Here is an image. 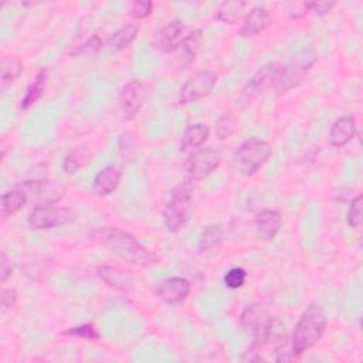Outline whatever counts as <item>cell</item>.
Listing matches in <instances>:
<instances>
[{"label":"cell","instance_id":"32","mask_svg":"<svg viewBox=\"0 0 363 363\" xmlns=\"http://www.w3.org/2000/svg\"><path fill=\"white\" fill-rule=\"evenodd\" d=\"M245 279H247V271L244 268L235 267L227 271V274L223 278V282L230 289H238L244 285Z\"/></svg>","mask_w":363,"mask_h":363},{"label":"cell","instance_id":"28","mask_svg":"<svg viewBox=\"0 0 363 363\" xmlns=\"http://www.w3.org/2000/svg\"><path fill=\"white\" fill-rule=\"evenodd\" d=\"M238 128V119L237 116L233 113V112H224L218 116L217 122H216V126H214V130H216V136L220 139V140H225L228 138H231L235 130Z\"/></svg>","mask_w":363,"mask_h":363},{"label":"cell","instance_id":"23","mask_svg":"<svg viewBox=\"0 0 363 363\" xmlns=\"http://www.w3.org/2000/svg\"><path fill=\"white\" fill-rule=\"evenodd\" d=\"M45 85H47V71L41 69V71L37 72V75L34 77L31 84L27 86L26 94H24V96L21 99L20 108L21 109L31 108L43 96Z\"/></svg>","mask_w":363,"mask_h":363},{"label":"cell","instance_id":"33","mask_svg":"<svg viewBox=\"0 0 363 363\" xmlns=\"http://www.w3.org/2000/svg\"><path fill=\"white\" fill-rule=\"evenodd\" d=\"M362 203H363L362 194L356 196L350 201L346 220H347L349 227H352V228H359L360 227V223H362Z\"/></svg>","mask_w":363,"mask_h":363},{"label":"cell","instance_id":"4","mask_svg":"<svg viewBox=\"0 0 363 363\" xmlns=\"http://www.w3.org/2000/svg\"><path fill=\"white\" fill-rule=\"evenodd\" d=\"M271 153L272 149L267 140L251 138L237 147L233 156V163L235 170L242 176H252L268 162Z\"/></svg>","mask_w":363,"mask_h":363},{"label":"cell","instance_id":"35","mask_svg":"<svg viewBox=\"0 0 363 363\" xmlns=\"http://www.w3.org/2000/svg\"><path fill=\"white\" fill-rule=\"evenodd\" d=\"M118 150H119L121 157L126 162H130L135 157L136 147H135V143H133L132 138L128 133L121 135V138L118 140Z\"/></svg>","mask_w":363,"mask_h":363},{"label":"cell","instance_id":"30","mask_svg":"<svg viewBox=\"0 0 363 363\" xmlns=\"http://www.w3.org/2000/svg\"><path fill=\"white\" fill-rule=\"evenodd\" d=\"M102 48H104L102 38L98 34H92L85 41H82L79 45H75L69 51V55H74V57H78V55H95Z\"/></svg>","mask_w":363,"mask_h":363},{"label":"cell","instance_id":"12","mask_svg":"<svg viewBox=\"0 0 363 363\" xmlns=\"http://www.w3.org/2000/svg\"><path fill=\"white\" fill-rule=\"evenodd\" d=\"M23 183L27 187L28 193L35 196L40 204H55L62 199L65 191V187L55 180L35 179V180H26Z\"/></svg>","mask_w":363,"mask_h":363},{"label":"cell","instance_id":"16","mask_svg":"<svg viewBox=\"0 0 363 363\" xmlns=\"http://www.w3.org/2000/svg\"><path fill=\"white\" fill-rule=\"evenodd\" d=\"M282 227V216L278 210L265 208L255 216V228L261 240L272 241Z\"/></svg>","mask_w":363,"mask_h":363},{"label":"cell","instance_id":"7","mask_svg":"<svg viewBox=\"0 0 363 363\" xmlns=\"http://www.w3.org/2000/svg\"><path fill=\"white\" fill-rule=\"evenodd\" d=\"M271 318L272 316L268 313L267 308L257 302L247 305L240 315L241 328L244 329V332L247 335H250L252 337L251 346L255 347L258 352L261 350V347H264V342H265V336H267V330H268Z\"/></svg>","mask_w":363,"mask_h":363},{"label":"cell","instance_id":"20","mask_svg":"<svg viewBox=\"0 0 363 363\" xmlns=\"http://www.w3.org/2000/svg\"><path fill=\"white\" fill-rule=\"evenodd\" d=\"M28 190L24 186V183H20L14 187H11L10 190L4 191L1 196V217L7 218L10 216H14L16 213H18L26 203L28 201Z\"/></svg>","mask_w":363,"mask_h":363},{"label":"cell","instance_id":"37","mask_svg":"<svg viewBox=\"0 0 363 363\" xmlns=\"http://www.w3.org/2000/svg\"><path fill=\"white\" fill-rule=\"evenodd\" d=\"M335 7H336V1H308L309 11L320 17L330 13Z\"/></svg>","mask_w":363,"mask_h":363},{"label":"cell","instance_id":"26","mask_svg":"<svg viewBox=\"0 0 363 363\" xmlns=\"http://www.w3.org/2000/svg\"><path fill=\"white\" fill-rule=\"evenodd\" d=\"M138 33H139V27L138 24H126L123 27H121L119 30H116L108 40V44L112 50H123L126 47H129L135 38L138 37Z\"/></svg>","mask_w":363,"mask_h":363},{"label":"cell","instance_id":"19","mask_svg":"<svg viewBox=\"0 0 363 363\" xmlns=\"http://www.w3.org/2000/svg\"><path fill=\"white\" fill-rule=\"evenodd\" d=\"M356 135V122L353 116L337 118L329 130V143L333 147L346 146Z\"/></svg>","mask_w":363,"mask_h":363},{"label":"cell","instance_id":"34","mask_svg":"<svg viewBox=\"0 0 363 363\" xmlns=\"http://www.w3.org/2000/svg\"><path fill=\"white\" fill-rule=\"evenodd\" d=\"M153 10V3L150 0H139V1H133L129 6V11L130 16L136 20H143L146 17H149L152 14Z\"/></svg>","mask_w":363,"mask_h":363},{"label":"cell","instance_id":"31","mask_svg":"<svg viewBox=\"0 0 363 363\" xmlns=\"http://www.w3.org/2000/svg\"><path fill=\"white\" fill-rule=\"evenodd\" d=\"M62 335L84 339V340H99L101 339V335L94 323H82V325L69 328V329L64 330Z\"/></svg>","mask_w":363,"mask_h":363},{"label":"cell","instance_id":"17","mask_svg":"<svg viewBox=\"0 0 363 363\" xmlns=\"http://www.w3.org/2000/svg\"><path fill=\"white\" fill-rule=\"evenodd\" d=\"M121 177H122V172L119 167L113 164L102 167L94 177V183H92L94 193L99 197L112 194L119 186Z\"/></svg>","mask_w":363,"mask_h":363},{"label":"cell","instance_id":"27","mask_svg":"<svg viewBox=\"0 0 363 363\" xmlns=\"http://www.w3.org/2000/svg\"><path fill=\"white\" fill-rule=\"evenodd\" d=\"M203 41H204V35L200 28H196L187 34L186 40L182 44V60L184 61L186 65L194 61V58L197 57L203 45Z\"/></svg>","mask_w":363,"mask_h":363},{"label":"cell","instance_id":"25","mask_svg":"<svg viewBox=\"0 0 363 363\" xmlns=\"http://www.w3.org/2000/svg\"><path fill=\"white\" fill-rule=\"evenodd\" d=\"M245 7V1H223L216 10V17L225 24H234L244 16Z\"/></svg>","mask_w":363,"mask_h":363},{"label":"cell","instance_id":"2","mask_svg":"<svg viewBox=\"0 0 363 363\" xmlns=\"http://www.w3.org/2000/svg\"><path fill=\"white\" fill-rule=\"evenodd\" d=\"M328 318L319 303H311L298 319L289 339V347L294 359L312 349L323 336Z\"/></svg>","mask_w":363,"mask_h":363},{"label":"cell","instance_id":"5","mask_svg":"<svg viewBox=\"0 0 363 363\" xmlns=\"http://www.w3.org/2000/svg\"><path fill=\"white\" fill-rule=\"evenodd\" d=\"M281 67L282 65L274 61L261 65L242 86L241 94L237 98V106L241 109L250 106L259 95L265 92V89H268L272 84H275L278 79Z\"/></svg>","mask_w":363,"mask_h":363},{"label":"cell","instance_id":"8","mask_svg":"<svg viewBox=\"0 0 363 363\" xmlns=\"http://www.w3.org/2000/svg\"><path fill=\"white\" fill-rule=\"evenodd\" d=\"M28 224L34 230H51L75 220V213L68 207L55 204H37L28 214Z\"/></svg>","mask_w":363,"mask_h":363},{"label":"cell","instance_id":"14","mask_svg":"<svg viewBox=\"0 0 363 363\" xmlns=\"http://www.w3.org/2000/svg\"><path fill=\"white\" fill-rule=\"evenodd\" d=\"M190 31L182 20L169 21L159 33L160 50L164 52H174L177 48L182 47Z\"/></svg>","mask_w":363,"mask_h":363},{"label":"cell","instance_id":"1","mask_svg":"<svg viewBox=\"0 0 363 363\" xmlns=\"http://www.w3.org/2000/svg\"><path fill=\"white\" fill-rule=\"evenodd\" d=\"M92 240L108 248L122 261L138 267H153L160 262V257L145 247L136 237L119 227H98L91 231Z\"/></svg>","mask_w":363,"mask_h":363},{"label":"cell","instance_id":"13","mask_svg":"<svg viewBox=\"0 0 363 363\" xmlns=\"http://www.w3.org/2000/svg\"><path fill=\"white\" fill-rule=\"evenodd\" d=\"M191 289L190 281L182 277H172L164 279L156 289L157 298L167 305H176L183 302Z\"/></svg>","mask_w":363,"mask_h":363},{"label":"cell","instance_id":"10","mask_svg":"<svg viewBox=\"0 0 363 363\" xmlns=\"http://www.w3.org/2000/svg\"><path fill=\"white\" fill-rule=\"evenodd\" d=\"M217 78H218V75L211 69L197 72L196 75L189 78L180 88L179 104L189 105V104L203 99L213 91V88L217 82Z\"/></svg>","mask_w":363,"mask_h":363},{"label":"cell","instance_id":"6","mask_svg":"<svg viewBox=\"0 0 363 363\" xmlns=\"http://www.w3.org/2000/svg\"><path fill=\"white\" fill-rule=\"evenodd\" d=\"M190 203H191V184H190V180H187L186 183H182L176 189H173L170 200L163 210V223L169 231L176 233L187 223L189 213H190Z\"/></svg>","mask_w":363,"mask_h":363},{"label":"cell","instance_id":"18","mask_svg":"<svg viewBox=\"0 0 363 363\" xmlns=\"http://www.w3.org/2000/svg\"><path fill=\"white\" fill-rule=\"evenodd\" d=\"M268 23H269V11L264 6H255L244 17V21L238 30V35L244 38L254 37L262 33L267 28Z\"/></svg>","mask_w":363,"mask_h":363},{"label":"cell","instance_id":"15","mask_svg":"<svg viewBox=\"0 0 363 363\" xmlns=\"http://www.w3.org/2000/svg\"><path fill=\"white\" fill-rule=\"evenodd\" d=\"M96 275L102 282H105L109 288L115 291L129 294L133 288L132 277L115 265H108V264L98 265Z\"/></svg>","mask_w":363,"mask_h":363},{"label":"cell","instance_id":"29","mask_svg":"<svg viewBox=\"0 0 363 363\" xmlns=\"http://www.w3.org/2000/svg\"><path fill=\"white\" fill-rule=\"evenodd\" d=\"M89 160V155L82 149H72L69 150L62 160V170L67 174H74L79 169H82Z\"/></svg>","mask_w":363,"mask_h":363},{"label":"cell","instance_id":"38","mask_svg":"<svg viewBox=\"0 0 363 363\" xmlns=\"http://www.w3.org/2000/svg\"><path fill=\"white\" fill-rule=\"evenodd\" d=\"M11 274H13L11 259L9 258V255L4 251H1V255H0V281L6 282Z\"/></svg>","mask_w":363,"mask_h":363},{"label":"cell","instance_id":"9","mask_svg":"<svg viewBox=\"0 0 363 363\" xmlns=\"http://www.w3.org/2000/svg\"><path fill=\"white\" fill-rule=\"evenodd\" d=\"M221 160H223L221 152L213 147L200 149L191 153L184 163L187 180L197 182L208 177L213 172L218 169V166L221 164Z\"/></svg>","mask_w":363,"mask_h":363},{"label":"cell","instance_id":"3","mask_svg":"<svg viewBox=\"0 0 363 363\" xmlns=\"http://www.w3.org/2000/svg\"><path fill=\"white\" fill-rule=\"evenodd\" d=\"M316 61L318 52L313 47H303L298 50L291 57V60L284 67H281L278 79L275 82L278 92L284 94L296 88Z\"/></svg>","mask_w":363,"mask_h":363},{"label":"cell","instance_id":"24","mask_svg":"<svg viewBox=\"0 0 363 363\" xmlns=\"http://www.w3.org/2000/svg\"><path fill=\"white\" fill-rule=\"evenodd\" d=\"M210 136V128L206 123L189 125L182 138V149L200 147Z\"/></svg>","mask_w":363,"mask_h":363},{"label":"cell","instance_id":"21","mask_svg":"<svg viewBox=\"0 0 363 363\" xmlns=\"http://www.w3.org/2000/svg\"><path fill=\"white\" fill-rule=\"evenodd\" d=\"M223 227L220 224H208L206 225L199 237L197 252L200 255H211L217 252L223 242Z\"/></svg>","mask_w":363,"mask_h":363},{"label":"cell","instance_id":"22","mask_svg":"<svg viewBox=\"0 0 363 363\" xmlns=\"http://www.w3.org/2000/svg\"><path fill=\"white\" fill-rule=\"evenodd\" d=\"M23 72V64L18 57H6L0 65V89L4 92Z\"/></svg>","mask_w":363,"mask_h":363},{"label":"cell","instance_id":"36","mask_svg":"<svg viewBox=\"0 0 363 363\" xmlns=\"http://www.w3.org/2000/svg\"><path fill=\"white\" fill-rule=\"evenodd\" d=\"M18 299V292L14 288H3L0 294V313L6 315L9 309H11Z\"/></svg>","mask_w":363,"mask_h":363},{"label":"cell","instance_id":"11","mask_svg":"<svg viewBox=\"0 0 363 363\" xmlns=\"http://www.w3.org/2000/svg\"><path fill=\"white\" fill-rule=\"evenodd\" d=\"M146 86L139 79H132L123 85L119 92V105L126 119H132L139 113L146 101Z\"/></svg>","mask_w":363,"mask_h":363}]
</instances>
